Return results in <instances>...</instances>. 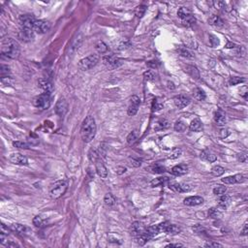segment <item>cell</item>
I'll list each match as a JSON object with an SVG mask.
<instances>
[{
	"instance_id": "6da1fadb",
	"label": "cell",
	"mask_w": 248,
	"mask_h": 248,
	"mask_svg": "<svg viewBox=\"0 0 248 248\" xmlns=\"http://www.w3.org/2000/svg\"><path fill=\"white\" fill-rule=\"evenodd\" d=\"M96 122L93 116L88 115L83 121L81 127V136L84 143H90L96 135Z\"/></svg>"
},
{
	"instance_id": "7a4b0ae2",
	"label": "cell",
	"mask_w": 248,
	"mask_h": 248,
	"mask_svg": "<svg viewBox=\"0 0 248 248\" xmlns=\"http://www.w3.org/2000/svg\"><path fill=\"white\" fill-rule=\"evenodd\" d=\"M1 53L6 57L11 58V59H16L20 54V48L17 41H15L12 38L5 40L2 43Z\"/></svg>"
},
{
	"instance_id": "3957f363",
	"label": "cell",
	"mask_w": 248,
	"mask_h": 248,
	"mask_svg": "<svg viewBox=\"0 0 248 248\" xmlns=\"http://www.w3.org/2000/svg\"><path fill=\"white\" fill-rule=\"evenodd\" d=\"M68 183L65 180H58L55 181L53 184L49 187V196L53 199H59L67 191Z\"/></svg>"
},
{
	"instance_id": "277c9868",
	"label": "cell",
	"mask_w": 248,
	"mask_h": 248,
	"mask_svg": "<svg viewBox=\"0 0 248 248\" xmlns=\"http://www.w3.org/2000/svg\"><path fill=\"white\" fill-rule=\"evenodd\" d=\"M100 59V57L98 54L96 53H94V54H90L88 56H86L84 58H83V59L79 60V68L83 70V71H87V70H89L91 68H93L95 65L98 63Z\"/></svg>"
},
{
	"instance_id": "5b68a950",
	"label": "cell",
	"mask_w": 248,
	"mask_h": 248,
	"mask_svg": "<svg viewBox=\"0 0 248 248\" xmlns=\"http://www.w3.org/2000/svg\"><path fill=\"white\" fill-rule=\"evenodd\" d=\"M32 104L34 107L40 109V110H47L50 106V94L43 93L36 96L32 101Z\"/></svg>"
},
{
	"instance_id": "8992f818",
	"label": "cell",
	"mask_w": 248,
	"mask_h": 248,
	"mask_svg": "<svg viewBox=\"0 0 248 248\" xmlns=\"http://www.w3.org/2000/svg\"><path fill=\"white\" fill-rule=\"evenodd\" d=\"M50 29V24L47 20L44 19H37L33 25V30L36 33L39 34H45Z\"/></svg>"
},
{
	"instance_id": "52a82bcc",
	"label": "cell",
	"mask_w": 248,
	"mask_h": 248,
	"mask_svg": "<svg viewBox=\"0 0 248 248\" xmlns=\"http://www.w3.org/2000/svg\"><path fill=\"white\" fill-rule=\"evenodd\" d=\"M103 61H104V64L107 66V68L110 70L118 68L121 65V60L118 57H116L115 55H113V54L105 56L103 58Z\"/></svg>"
},
{
	"instance_id": "ba28073f",
	"label": "cell",
	"mask_w": 248,
	"mask_h": 248,
	"mask_svg": "<svg viewBox=\"0 0 248 248\" xmlns=\"http://www.w3.org/2000/svg\"><path fill=\"white\" fill-rule=\"evenodd\" d=\"M92 163H94L95 170H96V173H98V176L101 178H106L108 177V170H107L105 164L103 163V161H102L101 156H99L97 159L94 160Z\"/></svg>"
},
{
	"instance_id": "9c48e42d",
	"label": "cell",
	"mask_w": 248,
	"mask_h": 248,
	"mask_svg": "<svg viewBox=\"0 0 248 248\" xmlns=\"http://www.w3.org/2000/svg\"><path fill=\"white\" fill-rule=\"evenodd\" d=\"M140 105H141V100L138 96L134 95L131 97L130 99V105L128 107V111H127V113L128 115L130 116H134L138 111H139V108H140Z\"/></svg>"
},
{
	"instance_id": "30bf717a",
	"label": "cell",
	"mask_w": 248,
	"mask_h": 248,
	"mask_svg": "<svg viewBox=\"0 0 248 248\" xmlns=\"http://www.w3.org/2000/svg\"><path fill=\"white\" fill-rule=\"evenodd\" d=\"M35 32L31 28H25L21 27L20 31L19 32V39H20L23 42H30L34 39Z\"/></svg>"
},
{
	"instance_id": "8fae6325",
	"label": "cell",
	"mask_w": 248,
	"mask_h": 248,
	"mask_svg": "<svg viewBox=\"0 0 248 248\" xmlns=\"http://www.w3.org/2000/svg\"><path fill=\"white\" fill-rule=\"evenodd\" d=\"M36 20L37 19H36L35 17L32 16V15H24V16H20L19 18V24L21 27L33 29V25Z\"/></svg>"
},
{
	"instance_id": "7c38bea8",
	"label": "cell",
	"mask_w": 248,
	"mask_h": 248,
	"mask_svg": "<svg viewBox=\"0 0 248 248\" xmlns=\"http://www.w3.org/2000/svg\"><path fill=\"white\" fill-rule=\"evenodd\" d=\"M68 111V104L67 101L65 100L64 98H60L59 100L57 101V103L55 105V113L57 115L59 116H64L66 114Z\"/></svg>"
},
{
	"instance_id": "4fadbf2b",
	"label": "cell",
	"mask_w": 248,
	"mask_h": 248,
	"mask_svg": "<svg viewBox=\"0 0 248 248\" xmlns=\"http://www.w3.org/2000/svg\"><path fill=\"white\" fill-rule=\"evenodd\" d=\"M10 161L13 164H16V165H21V166L28 165L27 158L24 155L20 154V153H13V154H11Z\"/></svg>"
},
{
	"instance_id": "5bb4252c",
	"label": "cell",
	"mask_w": 248,
	"mask_h": 248,
	"mask_svg": "<svg viewBox=\"0 0 248 248\" xmlns=\"http://www.w3.org/2000/svg\"><path fill=\"white\" fill-rule=\"evenodd\" d=\"M173 102H174V105L178 109H183L190 104L191 99L185 95H178L173 98Z\"/></svg>"
},
{
	"instance_id": "9a60e30c",
	"label": "cell",
	"mask_w": 248,
	"mask_h": 248,
	"mask_svg": "<svg viewBox=\"0 0 248 248\" xmlns=\"http://www.w3.org/2000/svg\"><path fill=\"white\" fill-rule=\"evenodd\" d=\"M38 84H39L40 88L44 92H45V93L50 94V93L53 91V83H50L49 79H40L39 81H38Z\"/></svg>"
},
{
	"instance_id": "2e32d148",
	"label": "cell",
	"mask_w": 248,
	"mask_h": 248,
	"mask_svg": "<svg viewBox=\"0 0 248 248\" xmlns=\"http://www.w3.org/2000/svg\"><path fill=\"white\" fill-rule=\"evenodd\" d=\"M183 203L185 206H188V207H196V206L202 205L203 203V199L200 196H192V197H188V198L184 199Z\"/></svg>"
},
{
	"instance_id": "e0dca14e",
	"label": "cell",
	"mask_w": 248,
	"mask_h": 248,
	"mask_svg": "<svg viewBox=\"0 0 248 248\" xmlns=\"http://www.w3.org/2000/svg\"><path fill=\"white\" fill-rule=\"evenodd\" d=\"M187 172H188V167L185 164L177 165L172 169V173L173 176H177V177L184 176L185 173H187Z\"/></svg>"
},
{
	"instance_id": "ac0fdd59",
	"label": "cell",
	"mask_w": 248,
	"mask_h": 248,
	"mask_svg": "<svg viewBox=\"0 0 248 248\" xmlns=\"http://www.w3.org/2000/svg\"><path fill=\"white\" fill-rule=\"evenodd\" d=\"M213 119H214V121H215V123L217 124V125L222 126L226 123V114L222 110H217L214 113Z\"/></svg>"
},
{
	"instance_id": "d6986e66",
	"label": "cell",
	"mask_w": 248,
	"mask_h": 248,
	"mask_svg": "<svg viewBox=\"0 0 248 248\" xmlns=\"http://www.w3.org/2000/svg\"><path fill=\"white\" fill-rule=\"evenodd\" d=\"M201 159L205 160V161H207L209 163H212V162H215L217 160V157L214 153H212L210 150L208 149H205L203 150L202 153H201Z\"/></svg>"
},
{
	"instance_id": "ffe728a7",
	"label": "cell",
	"mask_w": 248,
	"mask_h": 248,
	"mask_svg": "<svg viewBox=\"0 0 248 248\" xmlns=\"http://www.w3.org/2000/svg\"><path fill=\"white\" fill-rule=\"evenodd\" d=\"M145 229L147 228H144L143 227V225L140 222H134L132 224V235L135 237L139 236V235H141L143 234V233L145 232Z\"/></svg>"
},
{
	"instance_id": "44dd1931",
	"label": "cell",
	"mask_w": 248,
	"mask_h": 248,
	"mask_svg": "<svg viewBox=\"0 0 248 248\" xmlns=\"http://www.w3.org/2000/svg\"><path fill=\"white\" fill-rule=\"evenodd\" d=\"M231 203V198L228 195H220V197L218 198V206L222 208H227Z\"/></svg>"
},
{
	"instance_id": "7402d4cb",
	"label": "cell",
	"mask_w": 248,
	"mask_h": 248,
	"mask_svg": "<svg viewBox=\"0 0 248 248\" xmlns=\"http://www.w3.org/2000/svg\"><path fill=\"white\" fill-rule=\"evenodd\" d=\"M189 129L192 132H200L203 129V123L200 120V118H195L194 120L191 121L190 125H189Z\"/></svg>"
},
{
	"instance_id": "603a6c76",
	"label": "cell",
	"mask_w": 248,
	"mask_h": 248,
	"mask_svg": "<svg viewBox=\"0 0 248 248\" xmlns=\"http://www.w3.org/2000/svg\"><path fill=\"white\" fill-rule=\"evenodd\" d=\"M208 23L211 25H214V26H217V27H221V26L224 25L223 19L219 16H216V15H213V16H211L208 19Z\"/></svg>"
},
{
	"instance_id": "cb8c5ba5",
	"label": "cell",
	"mask_w": 248,
	"mask_h": 248,
	"mask_svg": "<svg viewBox=\"0 0 248 248\" xmlns=\"http://www.w3.org/2000/svg\"><path fill=\"white\" fill-rule=\"evenodd\" d=\"M48 224L47 220L46 219H44V218L40 215H37V216H35L33 218V225L35 226V227H37V228H44V227H46Z\"/></svg>"
},
{
	"instance_id": "d4e9b609",
	"label": "cell",
	"mask_w": 248,
	"mask_h": 248,
	"mask_svg": "<svg viewBox=\"0 0 248 248\" xmlns=\"http://www.w3.org/2000/svg\"><path fill=\"white\" fill-rule=\"evenodd\" d=\"M190 15H193V13H192L191 9L187 8V7H181V8L177 11V16L181 19L187 18L188 16H190Z\"/></svg>"
},
{
	"instance_id": "484cf974",
	"label": "cell",
	"mask_w": 248,
	"mask_h": 248,
	"mask_svg": "<svg viewBox=\"0 0 248 248\" xmlns=\"http://www.w3.org/2000/svg\"><path fill=\"white\" fill-rule=\"evenodd\" d=\"M177 53L181 56H183V57H187V58H192L193 57L192 53L184 46H179L178 49H177Z\"/></svg>"
},
{
	"instance_id": "4316f807",
	"label": "cell",
	"mask_w": 248,
	"mask_h": 248,
	"mask_svg": "<svg viewBox=\"0 0 248 248\" xmlns=\"http://www.w3.org/2000/svg\"><path fill=\"white\" fill-rule=\"evenodd\" d=\"M10 228L14 232H16V233H18V234H20V235L24 234V233L27 231V228L25 227V226L24 225H21V224H13V225H11Z\"/></svg>"
},
{
	"instance_id": "83f0119b",
	"label": "cell",
	"mask_w": 248,
	"mask_h": 248,
	"mask_svg": "<svg viewBox=\"0 0 248 248\" xmlns=\"http://www.w3.org/2000/svg\"><path fill=\"white\" fill-rule=\"evenodd\" d=\"M167 182H169V178H168V177H158V178L153 179L150 182V185L152 187H157V186H160V185L166 184Z\"/></svg>"
},
{
	"instance_id": "f1b7e54d",
	"label": "cell",
	"mask_w": 248,
	"mask_h": 248,
	"mask_svg": "<svg viewBox=\"0 0 248 248\" xmlns=\"http://www.w3.org/2000/svg\"><path fill=\"white\" fill-rule=\"evenodd\" d=\"M181 231V229L179 227L176 225H173V224H169L168 225V227L166 229V234H171V235H177V234H179Z\"/></svg>"
},
{
	"instance_id": "f546056e",
	"label": "cell",
	"mask_w": 248,
	"mask_h": 248,
	"mask_svg": "<svg viewBox=\"0 0 248 248\" xmlns=\"http://www.w3.org/2000/svg\"><path fill=\"white\" fill-rule=\"evenodd\" d=\"M115 197L112 194V193H107L104 197V202L107 206L109 207H112L115 203Z\"/></svg>"
},
{
	"instance_id": "4dcf8cb0",
	"label": "cell",
	"mask_w": 248,
	"mask_h": 248,
	"mask_svg": "<svg viewBox=\"0 0 248 248\" xmlns=\"http://www.w3.org/2000/svg\"><path fill=\"white\" fill-rule=\"evenodd\" d=\"M95 48H96V49H97V52L99 53H106L107 52H108V49H109V48H108V46L106 45V44L103 42V41H99L96 45H95Z\"/></svg>"
},
{
	"instance_id": "1f68e13d",
	"label": "cell",
	"mask_w": 248,
	"mask_h": 248,
	"mask_svg": "<svg viewBox=\"0 0 248 248\" xmlns=\"http://www.w3.org/2000/svg\"><path fill=\"white\" fill-rule=\"evenodd\" d=\"M186 129V123L182 120H177L174 123V130L177 132H184Z\"/></svg>"
},
{
	"instance_id": "d6a6232c",
	"label": "cell",
	"mask_w": 248,
	"mask_h": 248,
	"mask_svg": "<svg viewBox=\"0 0 248 248\" xmlns=\"http://www.w3.org/2000/svg\"><path fill=\"white\" fill-rule=\"evenodd\" d=\"M182 20V24L185 26H192L195 23H196V19L194 17V15H190V16H188L187 18L181 19Z\"/></svg>"
},
{
	"instance_id": "836d02e7",
	"label": "cell",
	"mask_w": 248,
	"mask_h": 248,
	"mask_svg": "<svg viewBox=\"0 0 248 248\" xmlns=\"http://www.w3.org/2000/svg\"><path fill=\"white\" fill-rule=\"evenodd\" d=\"M194 97L199 100V101H203L206 99V93L203 90H202L201 88H196L194 90Z\"/></svg>"
},
{
	"instance_id": "e575fe53",
	"label": "cell",
	"mask_w": 248,
	"mask_h": 248,
	"mask_svg": "<svg viewBox=\"0 0 248 248\" xmlns=\"http://www.w3.org/2000/svg\"><path fill=\"white\" fill-rule=\"evenodd\" d=\"M224 173H225V169L221 166H215L211 169V173H212L214 177H220Z\"/></svg>"
},
{
	"instance_id": "d590c367",
	"label": "cell",
	"mask_w": 248,
	"mask_h": 248,
	"mask_svg": "<svg viewBox=\"0 0 248 248\" xmlns=\"http://www.w3.org/2000/svg\"><path fill=\"white\" fill-rule=\"evenodd\" d=\"M145 11H147V6H145V5H140V6H138L136 8L135 14H136V16L138 18H143Z\"/></svg>"
},
{
	"instance_id": "8d00e7d4",
	"label": "cell",
	"mask_w": 248,
	"mask_h": 248,
	"mask_svg": "<svg viewBox=\"0 0 248 248\" xmlns=\"http://www.w3.org/2000/svg\"><path fill=\"white\" fill-rule=\"evenodd\" d=\"M143 77H144L145 79H148V81H154V79H156V77H157V75L153 70H148L147 72H144Z\"/></svg>"
},
{
	"instance_id": "74e56055",
	"label": "cell",
	"mask_w": 248,
	"mask_h": 248,
	"mask_svg": "<svg viewBox=\"0 0 248 248\" xmlns=\"http://www.w3.org/2000/svg\"><path fill=\"white\" fill-rule=\"evenodd\" d=\"M138 140V135L136 133V131H133V132H131L128 137H127V143L130 144V145H132L134 144Z\"/></svg>"
},
{
	"instance_id": "f35d334b",
	"label": "cell",
	"mask_w": 248,
	"mask_h": 248,
	"mask_svg": "<svg viewBox=\"0 0 248 248\" xmlns=\"http://www.w3.org/2000/svg\"><path fill=\"white\" fill-rule=\"evenodd\" d=\"M208 215L209 217L211 218H213V219H218V218H220L221 217V212L218 209L216 208H210L209 211H208Z\"/></svg>"
},
{
	"instance_id": "ab89813d",
	"label": "cell",
	"mask_w": 248,
	"mask_h": 248,
	"mask_svg": "<svg viewBox=\"0 0 248 248\" xmlns=\"http://www.w3.org/2000/svg\"><path fill=\"white\" fill-rule=\"evenodd\" d=\"M226 191H227V188H226V186H222V185H217V186H215V188L213 189V193H214V195H216V196L223 195V194H225Z\"/></svg>"
},
{
	"instance_id": "60d3db41",
	"label": "cell",
	"mask_w": 248,
	"mask_h": 248,
	"mask_svg": "<svg viewBox=\"0 0 248 248\" xmlns=\"http://www.w3.org/2000/svg\"><path fill=\"white\" fill-rule=\"evenodd\" d=\"M170 126V123L168 122L166 119H161L160 121H158L157 123V127L155 128L156 130H162V129H166Z\"/></svg>"
},
{
	"instance_id": "b9f144b4",
	"label": "cell",
	"mask_w": 248,
	"mask_h": 248,
	"mask_svg": "<svg viewBox=\"0 0 248 248\" xmlns=\"http://www.w3.org/2000/svg\"><path fill=\"white\" fill-rule=\"evenodd\" d=\"M244 82V79L243 78H239V77H233L230 79L229 81V83L230 85H237L238 83H242Z\"/></svg>"
},
{
	"instance_id": "7bdbcfd3",
	"label": "cell",
	"mask_w": 248,
	"mask_h": 248,
	"mask_svg": "<svg viewBox=\"0 0 248 248\" xmlns=\"http://www.w3.org/2000/svg\"><path fill=\"white\" fill-rule=\"evenodd\" d=\"M13 144H14L15 148H23V149L29 148V144L27 143H25V142H20V141H19V142H14Z\"/></svg>"
},
{
	"instance_id": "ee69618b",
	"label": "cell",
	"mask_w": 248,
	"mask_h": 248,
	"mask_svg": "<svg viewBox=\"0 0 248 248\" xmlns=\"http://www.w3.org/2000/svg\"><path fill=\"white\" fill-rule=\"evenodd\" d=\"M170 189H172L173 191L177 192V193H182L181 192V188H180V183H177V182H172V183L169 184Z\"/></svg>"
},
{
	"instance_id": "f6af8a7d",
	"label": "cell",
	"mask_w": 248,
	"mask_h": 248,
	"mask_svg": "<svg viewBox=\"0 0 248 248\" xmlns=\"http://www.w3.org/2000/svg\"><path fill=\"white\" fill-rule=\"evenodd\" d=\"M222 181L224 182L225 184H235V183H237L235 176H231V177H227L225 178H222Z\"/></svg>"
},
{
	"instance_id": "bcb514c9",
	"label": "cell",
	"mask_w": 248,
	"mask_h": 248,
	"mask_svg": "<svg viewBox=\"0 0 248 248\" xmlns=\"http://www.w3.org/2000/svg\"><path fill=\"white\" fill-rule=\"evenodd\" d=\"M165 168L163 166H159V165H155V166H152L151 167V171L153 173H163L165 172Z\"/></svg>"
},
{
	"instance_id": "7dc6e473",
	"label": "cell",
	"mask_w": 248,
	"mask_h": 248,
	"mask_svg": "<svg viewBox=\"0 0 248 248\" xmlns=\"http://www.w3.org/2000/svg\"><path fill=\"white\" fill-rule=\"evenodd\" d=\"M181 154V149L180 148H173V151L171 152V154L169 155V158L171 159H176Z\"/></svg>"
},
{
	"instance_id": "c3c4849f",
	"label": "cell",
	"mask_w": 248,
	"mask_h": 248,
	"mask_svg": "<svg viewBox=\"0 0 248 248\" xmlns=\"http://www.w3.org/2000/svg\"><path fill=\"white\" fill-rule=\"evenodd\" d=\"M209 43H210V45L211 47H217L218 45H219V40H218V38L216 37V36H213V35H210L209 36Z\"/></svg>"
},
{
	"instance_id": "681fc988",
	"label": "cell",
	"mask_w": 248,
	"mask_h": 248,
	"mask_svg": "<svg viewBox=\"0 0 248 248\" xmlns=\"http://www.w3.org/2000/svg\"><path fill=\"white\" fill-rule=\"evenodd\" d=\"M1 82L3 84L5 85H11L13 84V79L11 77L9 76H4V77H1Z\"/></svg>"
},
{
	"instance_id": "f907efd6",
	"label": "cell",
	"mask_w": 248,
	"mask_h": 248,
	"mask_svg": "<svg viewBox=\"0 0 248 248\" xmlns=\"http://www.w3.org/2000/svg\"><path fill=\"white\" fill-rule=\"evenodd\" d=\"M181 192H189L192 189V186L188 183H180Z\"/></svg>"
},
{
	"instance_id": "816d5d0a",
	"label": "cell",
	"mask_w": 248,
	"mask_h": 248,
	"mask_svg": "<svg viewBox=\"0 0 248 248\" xmlns=\"http://www.w3.org/2000/svg\"><path fill=\"white\" fill-rule=\"evenodd\" d=\"M10 74V68L8 66H5V65H1V76L4 77L5 75L8 76Z\"/></svg>"
},
{
	"instance_id": "f5cc1de1",
	"label": "cell",
	"mask_w": 248,
	"mask_h": 248,
	"mask_svg": "<svg viewBox=\"0 0 248 248\" xmlns=\"http://www.w3.org/2000/svg\"><path fill=\"white\" fill-rule=\"evenodd\" d=\"M153 111H160L163 108V105L158 103V101H154L153 102Z\"/></svg>"
},
{
	"instance_id": "db71d44e",
	"label": "cell",
	"mask_w": 248,
	"mask_h": 248,
	"mask_svg": "<svg viewBox=\"0 0 248 248\" xmlns=\"http://www.w3.org/2000/svg\"><path fill=\"white\" fill-rule=\"evenodd\" d=\"M237 159H238V161L245 163L247 161V154L246 153H240V154L237 155Z\"/></svg>"
},
{
	"instance_id": "11a10c76",
	"label": "cell",
	"mask_w": 248,
	"mask_h": 248,
	"mask_svg": "<svg viewBox=\"0 0 248 248\" xmlns=\"http://www.w3.org/2000/svg\"><path fill=\"white\" fill-rule=\"evenodd\" d=\"M235 177H236V180H237V183H242V182L245 180L244 176H243V174H240V173L236 174Z\"/></svg>"
},
{
	"instance_id": "9f6ffc18",
	"label": "cell",
	"mask_w": 248,
	"mask_h": 248,
	"mask_svg": "<svg viewBox=\"0 0 248 248\" xmlns=\"http://www.w3.org/2000/svg\"><path fill=\"white\" fill-rule=\"evenodd\" d=\"M130 161H131V163H130L131 166H133V167L141 166V161H140V160H136V159L132 158V159H130Z\"/></svg>"
},
{
	"instance_id": "6f0895ef",
	"label": "cell",
	"mask_w": 248,
	"mask_h": 248,
	"mask_svg": "<svg viewBox=\"0 0 248 248\" xmlns=\"http://www.w3.org/2000/svg\"><path fill=\"white\" fill-rule=\"evenodd\" d=\"M229 134H230V132H229V130H228V129H222V130L220 131V136H221L222 139L227 138V137L229 136Z\"/></svg>"
},
{
	"instance_id": "680465c9",
	"label": "cell",
	"mask_w": 248,
	"mask_h": 248,
	"mask_svg": "<svg viewBox=\"0 0 248 248\" xmlns=\"http://www.w3.org/2000/svg\"><path fill=\"white\" fill-rule=\"evenodd\" d=\"M206 247H223L222 244L217 243V242H208L205 245Z\"/></svg>"
},
{
	"instance_id": "91938a15",
	"label": "cell",
	"mask_w": 248,
	"mask_h": 248,
	"mask_svg": "<svg viewBox=\"0 0 248 248\" xmlns=\"http://www.w3.org/2000/svg\"><path fill=\"white\" fill-rule=\"evenodd\" d=\"M214 6L218 9H221V8H225V2H222V1H217V2H214Z\"/></svg>"
},
{
	"instance_id": "94428289",
	"label": "cell",
	"mask_w": 248,
	"mask_h": 248,
	"mask_svg": "<svg viewBox=\"0 0 248 248\" xmlns=\"http://www.w3.org/2000/svg\"><path fill=\"white\" fill-rule=\"evenodd\" d=\"M247 233H248V225H247V223H245L244 226H243V229H242V236H247Z\"/></svg>"
},
{
	"instance_id": "6125c7cd",
	"label": "cell",
	"mask_w": 248,
	"mask_h": 248,
	"mask_svg": "<svg viewBox=\"0 0 248 248\" xmlns=\"http://www.w3.org/2000/svg\"><path fill=\"white\" fill-rule=\"evenodd\" d=\"M148 65L151 68H156L157 67V62L156 61H149V62H148Z\"/></svg>"
},
{
	"instance_id": "be15d7a7",
	"label": "cell",
	"mask_w": 248,
	"mask_h": 248,
	"mask_svg": "<svg viewBox=\"0 0 248 248\" xmlns=\"http://www.w3.org/2000/svg\"><path fill=\"white\" fill-rule=\"evenodd\" d=\"M183 245L180 244V243H170V244H168L166 245V247H182Z\"/></svg>"
},
{
	"instance_id": "e7e4bbea",
	"label": "cell",
	"mask_w": 248,
	"mask_h": 248,
	"mask_svg": "<svg viewBox=\"0 0 248 248\" xmlns=\"http://www.w3.org/2000/svg\"><path fill=\"white\" fill-rule=\"evenodd\" d=\"M235 46H236V45H235L234 43L229 42V43L227 44V45H226V48H227V49H232V48H235Z\"/></svg>"
}]
</instances>
